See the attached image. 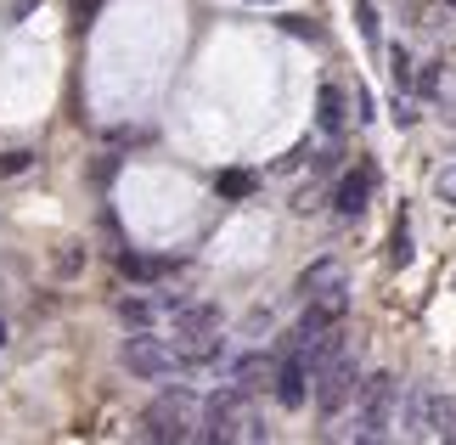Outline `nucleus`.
I'll return each instance as SVG.
<instances>
[{
  "mask_svg": "<svg viewBox=\"0 0 456 445\" xmlns=\"http://www.w3.org/2000/svg\"><path fill=\"white\" fill-rule=\"evenodd\" d=\"M118 265H125V276H135V282L164 276V265H158V260H142V254H118Z\"/></svg>",
  "mask_w": 456,
  "mask_h": 445,
  "instance_id": "obj_17",
  "label": "nucleus"
},
{
  "mask_svg": "<svg viewBox=\"0 0 456 445\" xmlns=\"http://www.w3.org/2000/svg\"><path fill=\"white\" fill-rule=\"evenodd\" d=\"M271 395L282 400L288 412H293V406H305V400H310V367H305V361H293V355H282V367H276V383H271Z\"/></svg>",
  "mask_w": 456,
  "mask_h": 445,
  "instance_id": "obj_8",
  "label": "nucleus"
},
{
  "mask_svg": "<svg viewBox=\"0 0 456 445\" xmlns=\"http://www.w3.org/2000/svg\"><path fill=\"white\" fill-rule=\"evenodd\" d=\"M344 119H349V113H344V91H338V85H322V102H315V124H322V130L338 141Z\"/></svg>",
  "mask_w": 456,
  "mask_h": 445,
  "instance_id": "obj_13",
  "label": "nucleus"
},
{
  "mask_svg": "<svg viewBox=\"0 0 456 445\" xmlns=\"http://www.w3.org/2000/svg\"><path fill=\"white\" fill-rule=\"evenodd\" d=\"M79 265H85V254L68 248V254H57V276H79Z\"/></svg>",
  "mask_w": 456,
  "mask_h": 445,
  "instance_id": "obj_20",
  "label": "nucleus"
},
{
  "mask_svg": "<svg viewBox=\"0 0 456 445\" xmlns=\"http://www.w3.org/2000/svg\"><path fill=\"white\" fill-rule=\"evenodd\" d=\"M203 440H265V417L254 412L248 389L225 383L203 400Z\"/></svg>",
  "mask_w": 456,
  "mask_h": 445,
  "instance_id": "obj_1",
  "label": "nucleus"
},
{
  "mask_svg": "<svg viewBox=\"0 0 456 445\" xmlns=\"http://www.w3.org/2000/svg\"><path fill=\"white\" fill-rule=\"evenodd\" d=\"M366 198H372V169H366V164L344 169L338 181H332V203H338V215H361Z\"/></svg>",
  "mask_w": 456,
  "mask_h": 445,
  "instance_id": "obj_7",
  "label": "nucleus"
},
{
  "mask_svg": "<svg viewBox=\"0 0 456 445\" xmlns=\"http://www.w3.org/2000/svg\"><path fill=\"white\" fill-rule=\"evenodd\" d=\"M0 344H6V322H0Z\"/></svg>",
  "mask_w": 456,
  "mask_h": 445,
  "instance_id": "obj_24",
  "label": "nucleus"
},
{
  "mask_svg": "<svg viewBox=\"0 0 456 445\" xmlns=\"http://www.w3.org/2000/svg\"><path fill=\"white\" fill-rule=\"evenodd\" d=\"M327 288H344V260H332V254L305 265L299 282H293V293H299V299H315V293H327Z\"/></svg>",
  "mask_w": 456,
  "mask_h": 445,
  "instance_id": "obj_9",
  "label": "nucleus"
},
{
  "mask_svg": "<svg viewBox=\"0 0 456 445\" xmlns=\"http://www.w3.org/2000/svg\"><path fill=\"white\" fill-rule=\"evenodd\" d=\"M125 367L147 383H164L175 372H186V355L175 338H152V327H135V338H125Z\"/></svg>",
  "mask_w": 456,
  "mask_h": 445,
  "instance_id": "obj_5",
  "label": "nucleus"
},
{
  "mask_svg": "<svg viewBox=\"0 0 456 445\" xmlns=\"http://www.w3.org/2000/svg\"><path fill=\"white\" fill-rule=\"evenodd\" d=\"M147 434L164 440V445H175V440H203V400L191 395V389L169 383L164 395H152V406H147Z\"/></svg>",
  "mask_w": 456,
  "mask_h": 445,
  "instance_id": "obj_2",
  "label": "nucleus"
},
{
  "mask_svg": "<svg viewBox=\"0 0 456 445\" xmlns=\"http://www.w3.org/2000/svg\"><path fill=\"white\" fill-rule=\"evenodd\" d=\"M423 440H434V445H456V395H428Z\"/></svg>",
  "mask_w": 456,
  "mask_h": 445,
  "instance_id": "obj_10",
  "label": "nucleus"
},
{
  "mask_svg": "<svg viewBox=\"0 0 456 445\" xmlns=\"http://www.w3.org/2000/svg\"><path fill=\"white\" fill-rule=\"evenodd\" d=\"M91 12H96V0H74V17H79V29L91 23Z\"/></svg>",
  "mask_w": 456,
  "mask_h": 445,
  "instance_id": "obj_23",
  "label": "nucleus"
},
{
  "mask_svg": "<svg viewBox=\"0 0 456 445\" xmlns=\"http://www.w3.org/2000/svg\"><path fill=\"white\" fill-rule=\"evenodd\" d=\"M259 6H271V0H259Z\"/></svg>",
  "mask_w": 456,
  "mask_h": 445,
  "instance_id": "obj_25",
  "label": "nucleus"
},
{
  "mask_svg": "<svg viewBox=\"0 0 456 445\" xmlns=\"http://www.w3.org/2000/svg\"><path fill=\"white\" fill-rule=\"evenodd\" d=\"M440 198H445V203H456V164H445V169H440Z\"/></svg>",
  "mask_w": 456,
  "mask_h": 445,
  "instance_id": "obj_21",
  "label": "nucleus"
},
{
  "mask_svg": "<svg viewBox=\"0 0 456 445\" xmlns=\"http://www.w3.org/2000/svg\"><path fill=\"white\" fill-rule=\"evenodd\" d=\"M215 186H220V198H248V192H254V175L248 169H225Z\"/></svg>",
  "mask_w": 456,
  "mask_h": 445,
  "instance_id": "obj_15",
  "label": "nucleus"
},
{
  "mask_svg": "<svg viewBox=\"0 0 456 445\" xmlns=\"http://www.w3.org/2000/svg\"><path fill=\"white\" fill-rule=\"evenodd\" d=\"M395 124H417V102H411V96L395 102Z\"/></svg>",
  "mask_w": 456,
  "mask_h": 445,
  "instance_id": "obj_22",
  "label": "nucleus"
},
{
  "mask_svg": "<svg viewBox=\"0 0 456 445\" xmlns=\"http://www.w3.org/2000/svg\"><path fill=\"white\" fill-rule=\"evenodd\" d=\"M282 34H293V40H315V23L310 17H282Z\"/></svg>",
  "mask_w": 456,
  "mask_h": 445,
  "instance_id": "obj_18",
  "label": "nucleus"
},
{
  "mask_svg": "<svg viewBox=\"0 0 456 445\" xmlns=\"http://www.w3.org/2000/svg\"><path fill=\"white\" fill-rule=\"evenodd\" d=\"M355 417L338 429V440H383L389 434V412H395V378L389 372H372V378L355 383Z\"/></svg>",
  "mask_w": 456,
  "mask_h": 445,
  "instance_id": "obj_4",
  "label": "nucleus"
},
{
  "mask_svg": "<svg viewBox=\"0 0 456 445\" xmlns=\"http://www.w3.org/2000/svg\"><path fill=\"white\" fill-rule=\"evenodd\" d=\"M175 305H181V299H118V322L125 327H152L158 316H175Z\"/></svg>",
  "mask_w": 456,
  "mask_h": 445,
  "instance_id": "obj_12",
  "label": "nucleus"
},
{
  "mask_svg": "<svg viewBox=\"0 0 456 445\" xmlns=\"http://www.w3.org/2000/svg\"><path fill=\"white\" fill-rule=\"evenodd\" d=\"M423 417H428V395H423V389H411V400H406V434L411 440H423Z\"/></svg>",
  "mask_w": 456,
  "mask_h": 445,
  "instance_id": "obj_16",
  "label": "nucleus"
},
{
  "mask_svg": "<svg viewBox=\"0 0 456 445\" xmlns=\"http://www.w3.org/2000/svg\"><path fill=\"white\" fill-rule=\"evenodd\" d=\"M355 23H361V40L366 45H383V29H378V12H372V0H355Z\"/></svg>",
  "mask_w": 456,
  "mask_h": 445,
  "instance_id": "obj_14",
  "label": "nucleus"
},
{
  "mask_svg": "<svg viewBox=\"0 0 456 445\" xmlns=\"http://www.w3.org/2000/svg\"><path fill=\"white\" fill-rule=\"evenodd\" d=\"M276 367H282V355H265V350H248V355H237L232 361V383L237 389H271L276 383Z\"/></svg>",
  "mask_w": 456,
  "mask_h": 445,
  "instance_id": "obj_6",
  "label": "nucleus"
},
{
  "mask_svg": "<svg viewBox=\"0 0 456 445\" xmlns=\"http://www.w3.org/2000/svg\"><path fill=\"white\" fill-rule=\"evenodd\" d=\"M28 164H34L28 152H0V175H23Z\"/></svg>",
  "mask_w": 456,
  "mask_h": 445,
  "instance_id": "obj_19",
  "label": "nucleus"
},
{
  "mask_svg": "<svg viewBox=\"0 0 456 445\" xmlns=\"http://www.w3.org/2000/svg\"><path fill=\"white\" fill-rule=\"evenodd\" d=\"M310 372H315V395H322V412H327V423H332V412H344V406L355 400V383H361V350L344 338V344H338V350H327Z\"/></svg>",
  "mask_w": 456,
  "mask_h": 445,
  "instance_id": "obj_3",
  "label": "nucleus"
},
{
  "mask_svg": "<svg viewBox=\"0 0 456 445\" xmlns=\"http://www.w3.org/2000/svg\"><path fill=\"white\" fill-rule=\"evenodd\" d=\"M175 333L181 338H203V333H220V310L215 305H175Z\"/></svg>",
  "mask_w": 456,
  "mask_h": 445,
  "instance_id": "obj_11",
  "label": "nucleus"
}]
</instances>
